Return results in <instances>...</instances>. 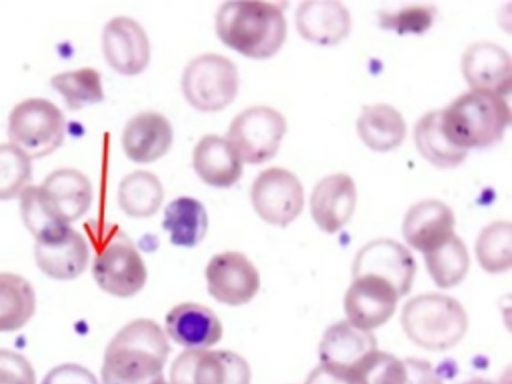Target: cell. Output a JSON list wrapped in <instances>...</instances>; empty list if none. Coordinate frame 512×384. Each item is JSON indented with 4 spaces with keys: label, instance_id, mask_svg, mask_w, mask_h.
I'll return each instance as SVG.
<instances>
[{
    "label": "cell",
    "instance_id": "1",
    "mask_svg": "<svg viewBox=\"0 0 512 384\" xmlns=\"http://www.w3.org/2000/svg\"><path fill=\"white\" fill-rule=\"evenodd\" d=\"M170 352L161 327L150 319H136L109 342L101 368L102 384H152L163 377Z\"/></svg>",
    "mask_w": 512,
    "mask_h": 384
},
{
    "label": "cell",
    "instance_id": "2",
    "mask_svg": "<svg viewBox=\"0 0 512 384\" xmlns=\"http://www.w3.org/2000/svg\"><path fill=\"white\" fill-rule=\"evenodd\" d=\"M215 30L231 49L246 57L266 59L282 47L287 24L283 9L275 3L228 1L216 12Z\"/></svg>",
    "mask_w": 512,
    "mask_h": 384
},
{
    "label": "cell",
    "instance_id": "3",
    "mask_svg": "<svg viewBox=\"0 0 512 384\" xmlns=\"http://www.w3.org/2000/svg\"><path fill=\"white\" fill-rule=\"evenodd\" d=\"M93 189L88 177L73 168L51 172L40 186H28L20 195L23 223L36 238L56 225H69L90 208Z\"/></svg>",
    "mask_w": 512,
    "mask_h": 384
},
{
    "label": "cell",
    "instance_id": "4",
    "mask_svg": "<svg viewBox=\"0 0 512 384\" xmlns=\"http://www.w3.org/2000/svg\"><path fill=\"white\" fill-rule=\"evenodd\" d=\"M440 111L445 136L466 151L498 142L511 120V110L503 96L484 91L463 93Z\"/></svg>",
    "mask_w": 512,
    "mask_h": 384
},
{
    "label": "cell",
    "instance_id": "5",
    "mask_svg": "<svg viewBox=\"0 0 512 384\" xmlns=\"http://www.w3.org/2000/svg\"><path fill=\"white\" fill-rule=\"evenodd\" d=\"M94 247L92 274L110 295L127 298L138 293L147 280V269L130 238L116 225L86 224Z\"/></svg>",
    "mask_w": 512,
    "mask_h": 384
},
{
    "label": "cell",
    "instance_id": "6",
    "mask_svg": "<svg viewBox=\"0 0 512 384\" xmlns=\"http://www.w3.org/2000/svg\"><path fill=\"white\" fill-rule=\"evenodd\" d=\"M401 325L417 346L441 351L455 346L465 335L468 318L456 299L439 293H426L406 302Z\"/></svg>",
    "mask_w": 512,
    "mask_h": 384
},
{
    "label": "cell",
    "instance_id": "7",
    "mask_svg": "<svg viewBox=\"0 0 512 384\" xmlns=\"http://www.w3.org/2000/svg\"><path fill=\"white\" fill-rule=\"evenodd\" d=\"M62 111L44 98H28L16 104L8 117L10 143L30 159L47 156L65 137Z\"/></svg>",
    "mask_w": 512,
    "mask_h": 384
},
{
    "label": "cell",
    "instance_id": "8",
    "mask_svg": "<svg viewBox=\"0 0 512 384\" xmlns=\"http://www.w3.org/2000/svg\"><path fill=\"white\" fill-rule=\"evenodd\" d=\"M239 87L237 67L229 58L204 53L185 66L181 88L187 102L202 112H216L227 107Z\"/></svg>",
    "mask_w": 512,
    "mask_h": 384
},
{
    "label": "cell",
    "instance_id": "9",
    "mask_svg": "<svg viewBox=\"0 0 512 384\" xmlns=\"http://www.w3.org/2000/svg\"><path fill=\"white\" fill-rule=\"evenodd\" d=\"M286 128L278 110L255 105L233 118L226 139L242 162L259 164L276 155Z\"/></svg>",
    "mask_w": 512,
    "mask_h": 384
},
{
    "label": "cell",
    "instance_id": "10",
    "mask_svg": "<svg viewBox=\"0 0 512 384\" xmlns=\"http://www.w3.org/2000/svg\"><path fill=\"white\" fill-rule=\"evenodd\" d=\"M171 384H250L247 361L229 350L188 349L170 369Z\"/></svg>",
    "mask_w": 512,
    "mask_h": 384
},
{
    "label": "cell",
    "instance_id": "11",
    "mask_svg": "<svg viewBox=\"0 0 512 384\" xmlns=\"http://www.w3.org/2000/svg\"><path fill=\"white\" fill-rule=\"evenodd\" d=\"M251 203L265 222L285 227L293 222L304 206V190L298 177L281 167L261 171L250 190Z\"/></svg>",
    "mask_w": 512,
    "mask_h": 384
},
{
    "label": "cell",
    "instance_id": "12",
    "mask_svg": "<svg viewBox=\"0 0 512 384\" xmlns=\"http://www.w3.org/2000/svg\"><path fill=\"white\" fill-rule=\"evenodd\" d=\"M35 239L36 264L48 277L72 280L85 271L89 261L88 245L69 225L50 227Z\"/></svg>",
    "mask_w": 512,
    "mask_h": 384
},
{
    "label": "cell",
    "instance_id": "13",
    "mask_svg": "<svg viewBox=\"0 0 512 384\" xmlns=\"http://www.w3.org/2000/svg\"><path fill=\"white\" fill-rule=\"evenodd\" d=\"M205 276L209 294L230 306L248 303L260 287L258 270L240 252L226 251L214 255L207 264Z\"/></svg>",
    "mask_w": 512,
    "mask_h": 384
},
{
    "label": "cell",
    "instance_id": "14",
    "mask_svg": "<svg viewBox=\"0 0 512 384\" xmlns=\"http://www.w3.org/2000/svg\"><path fill=\"white\" fill-rule=\"evenodd\" d=\"M353 277L370 274L389 282L400 297L410 292L416 263L411 252L392 239H376L364 245L353 261Z\"/></svg>",
    "mask_w": 512,
    "mask_h": 384
},
{
    "label": "cell",
    "instance_id": "15",
    "mask_svg": "<svg viewBox=\"0 0 512 384\" xmlns=\"http://www.w3.org/2000/svg\"><path fill=\"white\" fill-rule=\"evenodd\" d=\"M104 58L122 75L141 73L150 60V43L144 28L128 16H115L104 26L101 36Z\"/></svg>",
    "mask_w": 512,
    "mask_h": 384
},
{
    "label": "cell",
    "instance_id": "16",
    "mask_svg": "<svg viewBox=\"0 0 512 384\" xmlns=\"http://www.w3.org/2000/svg\"><path fill=\"white\" fill-rule=\"evenodd\" d=\"M399 298L384 279L370 274L355 276L344 299L348 321L367 331L378 328L394 314Z\"/></svg>",
    "mask_w": 512,
    "mask_h": 384
},
{
    "label": "cell",
    "instance_id": "17",
    "mask_svg": "<svg viewBox=\"0 0 512 384\" xmlns=\"http://www.w3.org/2000/svg\"><path fill=\"white\" fill-rule=\"evenodd\" d=\"M461 69L471 90L504 96L511 90V58L501 46L481 41L462 55Z\"/></svg>",
    "mask_w": 512,
    "mask_h": 384
},
{
    "label": "cell",
    "instance_id": "18",
    "mask_svg": "<svg viewBox=\"0 0 512 384\" xmlns=\"http://www.w3.org/2000/svg\"><path fill=\"white\" fill-rule=\"evenodd\" d=\"M356 202L357 190L353 179L346 173L331 174L318 181L313 188L311 215L321 230L332 234L350 220Z\"/></svg>",
    "mask_w": 512,
    "mask_h": 384
},
{
    "label": "cell",
    "instance_id": "19",
    "mask_svg": "<svg viewBox=\"0 0 512 384\" xmlns=\"http://www.w3.org/2000/svg\"><path fill=\"white\" fill-rule=\"evenodd\" d=\"M173 142L170 121L159 112L143 111L124 126L121 144L125 155L136 163H150L164 156Z\"/></svg>",
    "mask_w": 512,
    "mask_h": 384
},
{
    "label": "cell",
    "instance_id": "20",
    "mask_svg": "<svg viewBox=\"0 0 512 384\" xmlns=\"http://www.w3.org/2000/svg\"><path fill=\"white\" fill-rule=\"evenodd\" d=\"M454 213L445 203L427 199L413 204L405 214L402 232L406 242L427 252L454 234Z\"/></svg>",
    "mask_w": 512,
    "mask_h": 384
},
{
    "label": "cell",
    "instance_id": "21",
    "mask_svg": "<svg viewBox=\"0 0 512 384\" xmlns=\"http://www.w3.org/2000/svg\"><path fill=\"white\" fill-rule=\"evenodd\" d=\"M165 329L174 342L189 349L213 346L223 333L217 315L210 308L193 302L174 306L165 317Z\"/></svg>",
    "mask_w": 512,
    "mask_h": 384
},
{
    "label": "cell",
    "instance_id": "22",
    "mask_svg": "<svg viewBox=\"0 0 512 384\" xmlns=\"http://www.w3.org/2000/svg\"><path fill=\"white\" fill-rule=\"evenodd\" d=\"M295 23L305 40L318 45H335L344 40L351 29V17L339 1H305L299 4Z\"/></svg>",
    "mask_w": 512,
    "mask_h": 384
},
{
    "label": "cell",
    "instance_id": "23",
    "mask_svg": "<svg viewBox=\"0 0 512 384\" xmlns=\"http://www.w3.org/2000/svg\"><path fill=\"white\" fill-rule=\"evenodd\" d=\"M376 349L377 340L371 331L343 320L324 332L319 345V359L321 364L349 371Z\"/></svg>",
    "mask_w": 512,
    "mask_h": 384
},
{
    "label": "cell",
    "instance_id": "24",
    "mask_svg": "<svg viewBox=\"0 0 512 384\" xmlns=\"http://www.w3.org/2000/svg\"><path fill=\"white\" fill-rule=\"evenodd\" d=\"M192 162L198 177L217 188L233 186L243 171V162L228 140L216 134H207L200 138L194 147Z\"/></svg>",
    "mask_w": 512,
    "mask_h": 384
},
{
    "label": "cell",
    "instance_id": "25",
    "mask_svg": "<svg viewBox=\"0 0 512 384\" xmlns=\"http://www.w3.org/2000/svg\"><path fill=\"white\" fill-rule=\"evenodd\" d=\"M356 128L363 143L378 152L398 147L406 136V124L401 113L382 103L364 106Z\"/></svg>",
    "mask_w": 512,
    "mask_h": 384
},
{
    "label": "cell",
    "instance_id": "26",
    "mask_svg": "<svg viewBox=\"0 0 512 384\" xmlns=\"http://www.w3.org/2000/svg\"><path fill=\"white\" fill-rule=\"evenodd\" d=\"M163 228L176 246L194 247L202 241L208 228L204 205L197 199L181 196L172 200L164 210Z\"/></svg>",
    "mask_w": 512,
    "mask_h": 384
},
{
    "label": "cell",
    "instance_id": "27",
    "mask_svg": "<svg viewBox=\"0 0 512 384\" xmlns=\"http://www.w3.org/2000/svg\"><path fill=\"white\" fill-rule=\"evenodd\" d=\"M413 138L419 153L437 168H454L464 162L467 151L453 145L441 126V111L424 114L415 124Z\"/></svg>",
    "mask_w": 512,
    "mask_h": 384
},
{
    "label": "cell",
    "instance_id": "28",
    "mask_svg": "<svg viewBox=\"0 0 512 384\" xmlns=\"http://www.w3.org/2000/svg\"><path fill=\"white\" fill-rule=\"evenodd\" d=\"M117 198L125 214L133 218H147L154 215L160 208L164 190L155 174L136 170L122 178Z\"/></svg>",
    "mask_w": 512,
    "mask_h": 384
},
{
    "label": "cell",
    "instance_id": "29",
    "mask_svg": "<svg viewBox=\"0 0 512 384\" xmlns=\"http://www.w3.org/2000/svg\"><path fill=\"white\" fill-rule=\"evenodd\" d=\"M35 292L22 276L0 273V332L21 329L33 316Z\"/></svg>",
    "mask_w": 512,
    "mask_h": 384
},
{
    "label": "cell",
    "instance_id": "30",
    "mask_svg": "<svg viewBox=\"0 0 512 384\" xmlns=\"http://www.w3.org/2000/svg\"><path fill=\"white\" fill-rule=\"evenodd\" d=\"M424 255L428 272L440 288L459 284L468 272L470 261L467 248L455 234Z\"/></svg>",
    "mask_w": 512,
    "mask_h": 384
},
{
    "label": "cell",
    "instance_id": "31",
    "mask_svg": "<svg viewBox=\"0 0 512 384\" xmlns=\"http://www.w3.org/2000/svg\"><path fill=\"white\" fill-rule=\"evenodd\" d=\"M51 86L61 94L71 110H79L104 99L101 75L91 67L58 73L51 78Z\"/></svg>",
    "mask_w": 512,
    "mask_h": 384
},
{
    "label": "cell",
    "instance_id": "32",
    "mask_svg": "<svg viewBox=\"0 0 512 384\" xmlns=\"http://www.w3.org/2000/svg\"><path fill=\"white\" fill-rule=\"evenodd\" d=\"M512 228L508 221H496L484 227L476 241V257L489 273L508 271L512 264Z\"/></svg>",
    "mask_w": 512,
    "mask_h": 384
},
{
    "label": "cell",
    "instance_id": "33",
    "mask_svg": "<svg viewBox=\"0 0 512 384\" xmlns=\"http://www.w3.org/2000/svg\"><path fill=\"white\" fill-rule=\"evenodd\" d=\"M349 374L353 384H404L406 371L403 360L376 349L349 370Z\"/></svg>",
    "mask_w": 512,
    "mask_h": 384
},
{
    "label": "cell",
    "instance_id": "34",
    "mask_svg": "<svg viewBox=\"0 0 512 384\" xmlns=\"http://www.w3.org/2000/svg\"><path fill=\"white\" fill-rule=\"evenodd\" d=\"M31 175V159L11 143L0 144V200L20 197Z\"/></svg>",
    "mask_w": 512,
    "mask_h": 384
},
{
    "label": "cell",
    "instance_id": "35",
    "mask_svg": "<svg viewBox=\"0 0 512 384\" xmlns=\"http://www.w3.org/2000/svg\"><path fill=\"white\" fill-rule=\"evenodd\" d=\"M436 16V8L431 4H414L394 11H382L379 23L382 28L398 34H421L428 30Z\"/></svg>",
    "mask_w": 512,
    "mask_h": 384
},
{
    "label": "cell",
    "instance_id": "36",
    "mask_svg": "<svg viewBox=\"0 0 512 384\" xmlns=\"http://www.w3.org/2000/svg\"><path fill=\"white\" fill-rule=\"evenodd\" d=\"M31 363L21 354L0 349V384H35Z\"/></svg>",
    "mask_w": 512,
    "mask_h": 384
},
{
    "label": "cell",
    "instance_id": "37",
    "mask_svg": "<svg viewBox=\"0 0 512 384\" xmlns=\"http://www.w3.org/2000/svg\"><path fill=\"white\" fill-rule=\"evenodd\" d=\"M41 384H99L94 374L87 368L65 363L52 368Z\"/></svg>",
    "mask_w": 512,
    "mask_h": 384
},
{
    "label": "cell",
    "instance_id": "38",
    "mask_svg": "<svg viewBox=\"0 0 512 384\" xmlns=\"http://www.w3.org/2000/svg\"><path fill=\"white\" fill-rule=\"evenodd\" d=\"M403 362L406 371L404 384H443L441 378L428 361L407 358Z\"/></svg>",
    "mask_w": 512,
    "mask_h": 384
},
{
    "label": "cell",
    "instance_id": "39",
    "mask_svg": "<svg viewBox=\"0 0 512 384\" xmlns=\"http://www.w3.org/2000/svg\"><path fill=\"white\" fill-rule=\"evenodd\" d=\"M305 384H353L349 371L321 364L308 375Z\"/></svg>",
    "mask_w": 512,
    "mask_h": 384
},
{
    "label": "cell",
    "instance_id": "40",
    "mask_svg": "<svg viewBox=\"0 0 512 384\" xmlns=\"http://www.w3.org/2000/svg\"><path fill=\"white\" fill-rule=\"evenodd\" d=\"M460 384H497L491 380L483 379V378H474L467 380L465 382H462Z\"/></svg>",
    "mask_w": 512,
    "mask_h": 384
},
{
    "label": "cell",
    "instance_id": "41",
    "mask_svg": "<svg viewBox=\"0 0 512 384\" xmlns=\"http://www.w3.org/2000/svg\"><path fill=\"white\" fill-rule=\"evenodd\" d=\"M152 384H168L165 379L162 377L160 379H158L157 381H155L154 383Z\"/></svg>",
    "mask_w": 512,
    "mask_h": 384
}]
</instances>
